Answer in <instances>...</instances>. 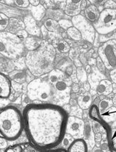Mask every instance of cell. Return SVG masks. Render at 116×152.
Wrapping results in <instances>:
<instances>
[{"mask_svg":"<svg viewBox=\"0 0 116 152\" xmlns=\"http://www.w3.org/2000/svg\"><path fill=\"white\" fill-rule=\"evenodd\" d=\"M71 21L73 27L77 28L80 32L83 39L90 43L94 42L96 32L90 22L88 21L85 17L81 15L73 17Z\"/></svg>","mask_w":116,"mask_h":152,"instance_id":"cell-8","label":"cell"},{"mask_svg":"<svg viewBox=\"0 0 116 152\" xmlns=\"http://www.w3.org/2000/svg\"><path fill=\"white\" fill-rule=\"evenodd\" d=\"M43 26L47 29V30L49 31V32H56L58 30V28L60 27L59 23L58 21L54 20V19L49 18L47 20H46L44 22Z\"/></svg>","mask_w":116,"mask_h":152,"instance_id":"cell-23","label":"cell"},{"mask_svg":"<svg viewBox=\"0 0 116 152\" xmlns=\"http://www.w3.org/2000/svg\"><path fill=\"white\" fill-rule=\"evenodd\" d=\"M22 152H40L39 148H37L36 146H34L33 144H25L22 147Z\"/></svg>","mask_w":116,"mask_h":152,"instance_id":"cell-30","label":"cell"},{"mask_svg":"<svg viewBox=\"0 0 116 152\" xmlns=\"http://www.w3.org/2000/svg\"><path fill=\"white\" fill-rule=\"evenodd\" d=\"M98 55L108 70L116 68V39L102 43L98 48Z\"/></svg>","mask_w":116,"mask_h":152,"instance_id":"cell-7","label":"cell"},{"mask_svg":"<svg viewBox=\"0 0 116 152\" xmlns=\"http://www.w3.org/2000/svg\"><path fill=\"white\" fill-rule=\"evenodd\" d=\"M81 1L80 0H70V1H66L65 9L64 11L67 15L71 17H75L80 15L81 12L80 8Z\"/></svg>","mask_w":116,"mask_h":152,"instance_id":"cell-12","label":"cell"},{"mask_svg":"<svg viewBox=\"0 0 116 152\" xmlns=\"http://www.w3.org/2000/svg\"><path fill=\"white\" fill-rule=\"evenodd\" d=\"M93 98L92 94L90 93L85 92L83 94L80 95L77 98V105L82 110L90 109L92 105H93Z\"/></svg>","mask_w":116,"mask_h":152,"instance_id":"cell-17","label":"cell"},{"mask_svg":"<svg viewBox=\"0 0 116 152\" xmlns=\"http://www.w3.org/2000/svg\"><path fill=\"white\" fill-rule=\"evenodd\" d=\"M25 29V26L23 21L19 20V19L12 17V18L9 19L8 27L7 28V32L16 34L20 31L24 30Z\"/></svg>","mask_w":116,"mask_h":152,"instance_id":"cell-15","label":"cell"},{"mask_svg":"<svg viewBox=\"0 0 116 152\" xmlns=\"http://www.w3.org/2000/svg\"><path fill=\"white\" fill-rule=\"evenodd\" d=\"M6 152H15V151H14L12 148H7V149Z\"/></svg>","mask_w":116,"mask_h":152,"instance_id":"cell-51","label":"cell"},{"mask_svg":"<svg viewBox=\"0 0 116 152\" xmlns=\"http://www.w3.org/2000/svg\"><path fill=\"white\" fill-rule=\"evenodd\" d=\"M9 18L6 15L2 12H0V32H4L7 28Z\"/></svg>","mask_w":116,"mask_h":152,"instance_id":"cell-26","label":"cell"},{"mask_svg":"<svg viewBox=\"0 0 116 152\" xmlns=\"http://www.w3.org/2000/svg\"><path fill=\"white\" fill-rule=\"evenodd\" d=\"M115 2H116V0H115Z\"/></svg>","mask_w":116,"mask_h":152,"instance_id":"cell-53","label":"cell"},{"mask_svg":"<svg viewBox=\"0 0 116 152\" xmlns=\"http://www.w3.org/2000/svg\"><path fill=\"white\" fill-rule=\"evenodd\" d=\"M100 102V97H99V96H98V97L95 98L94 99H93V105H96V106H99Z\"/></svg>","mask_w":116,"mask_h":152,"instance_id":"cell-43","label":"cell"},{"mask_svg":"<svg viewBox=\"0 0 116 152\" xmlns=\"http://www.w3.org/2000/svg\"><path fill=\"white\" fill-rule=\"evenodd\" d=\"M112 152H116V150H112Z\"/></svg>","mask_w":116,"mask_h":152,"instance_id":"cell-52","label":"cell"},{"mask_svg":"<svg viewBox=\"0 0 116 152\" xmlns=\"http://www.w3.org/2000/svg\"><path fill=\"white\" fill-rule=\"evenodd\" d=\"M14 3L17 7L22 9H26L29 6V0H16L14 1Z\"/></svg>","mask_w":116,"mask_h":152,"instance_id":"cell-32","label":"cell"},{"mask_svg":"<svg viewBox=\"0 0 116 152\" xmlns=\"http://www.w3.org/2000/svg\"><path fill=\"white\" fill-rule=\"evenodd\" d=\"M77 77L82 82H86L87 80V73L82 68H79L77 70Z\"/></svg>","mask_w":116,"mask_h":152,"instance_id":"cell-29","label":"cell"},{"mask_svg":"<svg viewBox=\"0 0 116 152\" xmlns=\"http://www.w3.org/2000/svg\"><path fill=\"white\" fill-rule=\"evenodd\" d=\"M100 148L103 150V152H106L110 151V146L108 142V140H102L100 142Z\"/></svg>","mask_w":116,"mask_h":152,"instance_id":"cell-35","label":"cell"},{"mask_svg":"<svg viewBox=\"0 0 116 152\" xmlns=\"http://www.w3.org/2000/svg\"><path fill=\"white\" fill-rule=\"evenodd\" d=\"M104 9H110V10H116L115 1H106L104 5Z\"/></svg>","mask_w":116,"mask_h":152,"instance_id":"cell-34","label":"cell"},{"mask_svg":"<svg viewBox=\"0 0 116 152\" xmlns=\"http://www.w3.org/2000/svg\"><path fill=\"white\" fill-rule=\"evenodd\" d=\"M102 118L105 121L107 124L114 123L116 121V107L112 106L108 110L101 115Z\"/></svg>","mask_w":116,"mask_h":152,"instance_id":"cell-20","label":"cell"},{"mask_svg":"<svg viewBox=\"0 0 116 152\" xmlns=\"http://www.w3.org/2000/svg\"><path fill=\"white\" fill-rule=\"evenodd\" d=\"M59 25H60V27H62L64 30H67L69 28L71 27H72V21H70V20H66V19H62V20H60L58 21Z\"/></svg>","mask_w":116,"mask_h":152,"instance_id":"cell-28","label":"cell"},{"mask_svg":"<svg viewBox=\"0 0 116 152\" xmlns=\"http://www.w3.org/2000/svg\"><path fill=\"white\" fill-rule=\"evenodd\" d=\"M85 127V123L82 118L71 115L68 117L66 134L72 136L74 139H83Z\"/></svg>","mask_w":116,"mask_h":152,"instance_id":"cell-9","label":"cell"},{"mask_svg":"<svg viewBox=\"0 0 116 152\" xmlns=\"http://www.w3.org/2000/svg\"><path fill=\"white\" fill-rule=\"evenodd\" d=\"M24 24L25 26V31L31 36L39 37L41 35V30L37 25L36 20L32 15H27L24 18Z\"/></svg>","mask_w":116,"mask_h":152,"instance_id":"cell-10","label":"cell"},{"mask_svg":"<svg viewBox=\"0 0 116 152\" xmlns=\"http://www.w3.org/2000/svg\"><path fill=\"white\" fill-rule=\"evenodd\" d=\"M100 13V12L98 9L90 3V4L88 5L84 10V17L92 24H94L99 18Z\"/></svg>","mask_w":116,"mask_h":152,"instance_id":"cell-16","label":"cell"},{"mask_svg":"<svg viewBox=\"0 0 116 152\" xmlns=\"http://www.w3.org/2000/svg\"><path fill=\"white\" fill-rule=\"evenodd\" d=\"M16 35L19 38H20V39H22V40H25V39H27V38L29 37V34H28V33H27V32H26L25 30L20 31V32H18V33L16 34Z\"/></svg>","mask_w":116,"mask_h":152,"instance_id":"cell-36","label":"cell"},{"mask_svg":"<svg viewBox=\"0 0 116 152\" xmlns=\"http://www.w3.org/2000/svg\"><path fill=\"white\" fill-rule=\"evenodd\" d=\"M84 88L85 90L86 91H89V90L90 89V84L88 83V82H85L84 83Z\"/></svg>","mask_w":116,"mask_h":152,"instance_id":"cell-46","label":"cell"},{"mask_svg":"<svg viewBox=\"0 0 116 152\" xmlns=\"http://www.w3.org/2000/svg\"><path fill=\"white\" fill-rule=\"evenodd\" d=\"M96 93L99 96H108L111 94L112 91V83L110 80L108 79H103L100 80L99 83L97 85Z\"/></svg>","mask_w":116,"mask_h":152,"instance_id":"cell-13","label":"cell"},{"mask_svg":"<svg viewBox=\"0 0 116 152\" xmlns=\"http://www.w3.org/2000/svg\"><path fill=\"white\" fill-rule=\"evenodd\" d=\"M112 93H113L114 95L116 94V84L112 83Z\"/></svg>","mask_w":116,"mask_h":152,"instance_id":"cell-49","label":"cell"},{"mask_svg":"<svg viewBox=\"0 0 116 152\" xmlns=\"http://www.w3.org/2000/svg\"><path fill=\"white\" fill-rule=\"evenodd\" d=\"M25 128L23 114L17 107L7 106L0 108V136L7 141H15Z\"/></svg>","mask_w":116,"mask_h":152,"instance_id":"cell-3","label":"cell"},{"mask_svg":"<svg viewBox=\"0 0 116 152\" xmlns=\"http://www.w3.org/2000/svg\"><path fill=\"white\" fill-rule=\"evenodd\" d=\"M102 140H103V138H102V134L100 133L95 134V141L96 143H100Z\"/></svg>","mask_w":116,"mask_h":152,"instance_id":"cell-40","label":"cell"},{"mask_svg":"<svg viewBox=\"0 0 116 152\" xmlns=\"http://www.w3.org/2000/svg\"><path fill=\"white\" fill-rule=\"evenodd\" d=\"M51 152H67V151H65L63 149H59V150H55V151H53Z\"/></svg>","mask_w":116,"mask_h":152,"instance_id":"cell-50","label":"cell"},{"mask_svg":"<svg viewBox=\"0 0 116 152\" xmlns=\"http://www.w3.org/2000/svg\"><path fill=\"white\" fill-rule=\"evenodd\" d=\"M74 140H75V139H74L72 137V136L69 135V134H65V137H64L63 140H62V145H63L64 147L67 148L69 147V146H70L71 143H72V141H74Z\"/></svg>","mask_w":116,"mask_h":152,"instance_id":"cell-31","label":"cell"},{"mask_svg":"<svg viewBox=\"0 0 116 152\" xmlns=\"http://www.w3.org/2000/svg\"><path fill=\"white\" fill-rule=\"evenodd\" d=\"M88 144L83 139H75L68 148L67 152H88Z\"/></svg>","mask_w":116,"mask_h":152,"instance_id":"cell-14","label":"cell"},{"mask_svg":"<svg viewBox=\"0 0 116 152\" xmlns=\"http://www.w3.org/2000/svg\"><path fill=\"white\" fill-rule=\"evenodd\" d=\"M109 77L112 83L116 84V68L109 72Z\"/></svg>","mask_w":116,"mask_h":152,"instance_id":"cell-37","label":"cell"},{"mask_svg":"<svg viewBox=\"0 0 116 152\" xmlns=\"http://www.w3.org/2000/svg\"><path fill=\"white\" fill-rule=\"evenodd\" d=\"M72 90L74 91L75 93H77L80 91V87L78 86V84H73L72 85Z\"/></svg>","mask_w":116,"mask_h":152,"instance_id":"cell-44","label":"cell"},{"mask_svg":"<svg viewBox=\"0 0 116 152\" xmlns=\"http://www.w3.org/2000/svg\"><path fill=\"white\" fill-rule=\"evenodd\" d=\"M29 4L32 7H35L39 6L40 4V1L39 0H29Z\"/></svg>","mask_w":116,"mask_h":152,"instance_id":"cell-41","label":"cell"},{"mask_svg":"<svg viewBox=\"0 0 116 152\" xmlns=\"http://www.w3.org/2000/svg\"><path fill=\"white\" fill-rule=\"evenodd\" d=\"M12 93V82L8 76L0 72V99H7Z\"/></svg>","mask_w":116,"mask_h":152,"instance_id":"cell-11","label":"cell"},{"mask_svg":"<svg viewBox=\"0 0 116 152\" xmlns=\"http://www.w3.org/2000/svg\"><path fill=\"white\" fill-rule=\"evenodd\" d=\"M46 10L42 4L35 7L32 9V16L34 17L36 21H39L45 15Z\"/></svg>","mask_w":116,"mask_h":152,"instance_id":"cell-21","label":"cell"},{"mask_svg":"<svg viewBox=\"0 0 116 152\" xmlns=\"http://www.w3.org/2000/svg\"><path fill=\"white\" fill-rule=\"evenodd\" d=\"M12 149L15 152H22V146H20V145H17V146H15L14 147H12Z\"/></svg>","mask_w":116,"mask_h":152,"instance_id":"cell-42","label":"cell"},{"mask_svg":"<svg viewBox=\"0 0 116 152\" xmlns=\"http://www.w3.org/2000/svg\"><path fill=\"white\" fill-rule=\"evenodd\" d=\"M26 134L39 150L56 147L66 134L68 113L55 103H31L23 111Z\"/></svg>","mask_w":116,"mask_h":152,"instance_id":"cell-1","label":"cell"},{"mask_svg":"<svg viewBox=\"0 0 116 152\" xmlns=\"http://www.w3.org/2000/svg\"><path fill=\"white\" fill-rule=\"evenodd\" d=\"M67 34L72 40L76 41V42L81 40V39H82L80 32H79V30H77V28H75L73 26L70 27V28L67 30Z\"/></svg>","mask_w":116,"mask_h":152,"instance_id":"cell-24","label":"cell"},{"mask_svg":"<svg viewBox=\"0 0 116 152\" xmlns=\"http://www.w3.org/2000/svg\"><path fill=\"white\" fill-rule=\"evenodd\" d=\"M83 139L86 141L88 144V148H93L96 144V141H95V134L93 132V129H92V126L90 124L87 123L85 124V127L84 131V136H83Z\"/></svg>","mask_w":116,"mask_h":152,"instance_id":"cell-18","label":"cell"},{"mask_svg":"<svg viewBox=\"0 0 116 152\" xmlns=\"http://www.w3.org/2000/svg\"><path fill=\"white\" fill-rule=\"evenodd\" d=\"M111 148L113 150H116V138L115 139H112V144H111Z\"/></svg>","mask_w":116,"mask_h":152,"instance_id":"cell-47","label":"cell"},{"mask_svg":"<svg viewBox=\"0 0 116 152\" xmlns=\"http://www.w3.org/2000/svg\"><path fill=\"white\" fill-rule=\"evenodd\" d=\"M96 32L100 35H107L116 30V10L104 9L98 20L93 24Z\"/></svg>","mask_w":116,"mask_h":152,"instance_id":"cell-6","label":"cell"},{"mask_svg":"<svg viewBox=\"0 0 116 152\" xmlns=\"http://www.w3.org/2000/svg\"><path fill=\"white\" fill-rule=\"evenodd\" d=\"M85 70L86 73L90 74V73H91L92 71H93V69H92V68L90 66V65H88L85 66Z\"/></svg>","mask_w":116,"mask_h":152,"instance_id":"cell-45","label":"cell"},{"mask_svg":"<svg viewBox=\"0 0 116 152\" xmlns=\"http://www.w3.org/2000/svg\"><path fill=\"white\" fill-rule=\"evenodd\" d=\"M90 3V1H81V3H80V8H81V11L82 10H85L86 9V7L88 6V5L90 4H89Z\"/></svg>","mask_w":116,"mask_h":152,"instance_id":"cell-39","label":"cell"},{"mask_svg":"<svg viewBox=\"0 0 116 152\" xmlns=\"http://www.w3.org/2000/svg\"><path fill=\"white\" fill-rule=\"evenodd\" d=\"M14 80L17 83L21 84L22 83H23L24 81L25 80V74L22 73V72H19V73H17L15 75V77H14Z\"/></svg>","mask_w":116,"mask_h":152,"instance_id":"cell-33","label":"cell"},{"mask_svg":"<svg viewBox=\"0 0 116 152\" xmlns=\"http://www.w3.org/2000/svg\"><path fill=\"white\" fill-rule=\"evenodd\" d=\"M56 49L45 40L42 41L37 49L28 51L25 56V64L30 73L42 77L54 69Z\"/></svg>","mask_w":116,"mask_h":152,"instance_id":"cell-2","label":"cell"},{"mask_svg":"<svg viewBox=\"0 0 116 152\" xmlns=\"http://www.w3.org/2000/svg\"><path fill=\"white\" fill-rule=\"evenodd\" d=\"M93 152H103V150L101 149L100 147H95L93 148Z\"/></svg>","mask_w":116,"mask_h":152,"instance_id":"cell-48","label":"cell"},{"mask_svg":"<svg viewBox=\"0 0 116 152\" xmlns=\"http://www.w3.org/2000/svg\"><path fill=\"white\" fill-rule=\"evenodd\" d=\"M96 63H97V67H98V71H99L100 73L103 74V75H106L108 72V69L106 68V67L105 66V65H104V63L102 62V60L100 59V58L98 57V58L96 59Z\"/></svg>","mask_w":116,"mask_h":152,"instance_id":"cell-27","label":"cell"},{"mask_svg":"<svg viewBox=\"0 0 116 152\" xmlns=\"http://www.w3.org/2000/svg\"><path fill=\"white\" fill-rule=\"evenodd\" d=\"M7 146H8L7 140H6L2 137L0 138V148L4 149V148H7Z\"/></svg>","mask_w":116,"mask_h":152,"instance_id":"cell-38","label":"cell"},{"mask_svg":"<svg viewBox=\"0 0 116 152\" xmlns=\"http://www.w3.org/2000/svg\"><path fill=\"white\" fill-rule=\"evenodd\" d=\"M112 106H113V103H112V99H110V98L105 97V98L100 100L99 106H98L100 115L105 113L106 110H108Z\"/></svg>","mask_w":116,"mask_h":152,"instance_id":"cell-22","label":"cell"},{"mask_svg":"<svg viewBox=\"0 0 116 152\" xmlns=\"http://www.w3.org/2000/svg\"><path fill=\"white\" fill-rule=\"evenodd\" d=\"M56 48L59 52L62 53H67L70 50V47L64 39H58L56 43Z\"/></svg>","mask_w":116,"mask_h":152,"instance_id":"cell-25","label":"cell"},{"mask_svg":"<svg viewBox=\"0 0 116 152\" xmlns=\"http://www.w3.org/2000/svg\"><path fill=\"white\" fill-rule=\"evenodd\" d=\"M24 40L16 34L0 32V54L8 59H17L24 52Z\"/></svg>","mask_w":116,"mask_h":152,"instance_id":"cell-5","label":"cell"},{"mask_svg":"<svg viewBox=\"0 0 116 152\" xmlns=\"http://www.w3.org/2000/svg\"><path fill=\"white\" fill-rule=\"evenodd\" d=\"M42 41V40H41L39 37L30 36L24 40V45L29 51H32L39 48Z\"/></svg>","mask_w":116,"mask_h":152,"instance_id":"cell-19","label":"cell"},{"mask_svg":"<svg viewBox=\"0 0 116 152\" xmlns=\"http://www.w3.org/2000/svg\"><path fill=\"white\" fill-rule=\"evenodd\" d=\"M27 91V97L30 101L52 103L50 102L53 100H58L54 87L47 80L46 75L29 83Z\"/></svg>","mask_w":116,"mask_h":152,"instance_id":"cell-4","label":"cell"}]
</instances>
